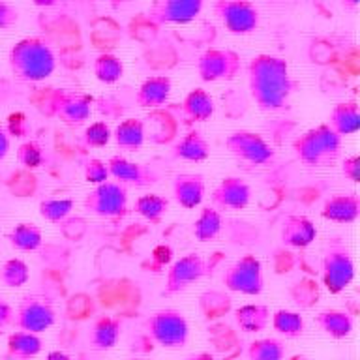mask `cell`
Listing matches in <instances>:
<instances>
[{"instance_id": "ba28073f", "label": "cell", "mask_w": 360, "mask_h": 360, "mask_svg": "<svg viewBox=\"0 0 360 360\" xmlns=\"http://www.w3.org/2000/svg\"><path fill=\"white\" fill-rule=\"evenodd\" d=\"M212 10L225 30L235 36L255 32L261 21L259 8L250 0H216Z\"/></svg>"}, {"instance_id": "f6af8a7d", "label": "cell", "mask_w": 360, "mask_h": 360, "mask_svg": "<svg viewBox=\"0 0 360 360\" xmlns=\"http://www.w3.org/2000/svg\"><path fill=\"white\" fill-rule=\"evenodd\" d=\"M186 360H216L212 353H207V351H199V353L190 354Z\"/></svg>"}, {"instance_id": "8992f818", "label": "cell", "mask_w": 360, "mask_h": 360, "mask_svg": "<svg viewBox=\"0 0 360 360\" xmlns=\"http://www.w3.org/2000/svg\"><path fill=\"white\" fill-rule=\"evenodd\" d=\"M152 342L163 349H182L190 340V325L182 311L173 308L158 309L146 321Z\"/></svg>"}, {"instance_id": "4316f807", "label": "cell", "mask_w": 360, "mask_h": 360, "mask_svg": "<svg viewBox=\"0 0 360 360\" xmlns=\"http://www.w3.org/2000/svg\"><path fill=\"white\" fill-rule=\"evenodd\" d=\"M112 139L124 152H139L145 145V124L139 118H126L112 131Z\"/></svg>"}, {"instance_id": "4fadbf2b", "label": "cell", "mask_w": 360, "mask_h": 360, "mask_svg": "<svg viewBox=\"0 0 360 360\" xmlns=\"http://www.w3.org/2000/svg\"><path fill=\"white\" fill-rule=\"evenodd\" d=\"M227 150L240 162H246L250 165H266L274 160V148L266 143L255 131H248V129H238L225 139Z\"/></svg>"}, {"instance_id": "8d00e7d4", "label": "cell", "mask_w": 360, "mask_h": 360, "mask_svg": "<svg viewBox=\"0 0 360 360\" xmlns=\"http://www.w3.org/2000/svg\"><path fill=\"white\" fill-rule=\"evenodd\" d=\"M17 162L25 169H38L44 165V148L36 141H27L17 148Z\"/></svg>"}, {"instance_id": "30bf717a", "label": "cell", "mask_w": 360, "mask_h": 360, "mask_svg": "<svg viewBox=\"0 0 360 360\" xmlns=\"http://www.w3.org/2000/svg\"><path fill=\"white\" fill-rule=\"evenodd\" d=\"M56 314L53 304L47 297L41 295H25L15 309V319L13 325L19 330L32 332V334H41L49 330L55 325Z\"/></svg>"}, {"instance_id": "bcb514c9", "label": "cell", "mask_w": 360, "mask_h": 360, "mask_svg": "<svg viewBox=\"0 0 360 360\" xmlns=\"http://www.w3.org/2000/svg\"><path fill=\"white\" fill-rule=\"evenodd\" d=\"M45 360H72V359H70L64 351H51V353H47V359Z\"/></svg>"}, {"instance_id": "f1b7e54d", "label": "cell", "mask_w": 360, "mask_h": 360, "mask_svg": "<svg viewBox=\"0 0 360 360\" xmlns=\"http://www.w3.org/2000/svg\"><path fill=\"white\" fill-rule=\"evenodd\" d=\"M8 240L17 252H36L44 244V233L36 224L22 221L8 233Z\"/></svg>"}, {"instance_id": "52a82bcc", "label": "cell", "mask_w": 360, "mask_h": 360, "mask_svg": "<svg viewBox=\"0 0 360 360\" xmlns=\"http://www.w3.org/2000/svg\"><path fill=\"white\" fill-rule=\"evenodd\" d=\"M83 207L98 218H120L128 210V188L120 182L105 180L84 195Z\"/></svg>"}, {"instance_id": "277c9868", "label": "cell", "mask_w": 360, "mask_h": 360, "mask_svg": "<svg viewBox=\"0 0 360 360\" xmlns=\"http://www.w3.org/2000/svg\"><path fill=\"white\" fill-rule=\"evenodd\" d=\"M342 139L328 124H321L298 135L292 143V150L308 167H326L338 160L342 150Z\"/></svg>"}, {"instance_id": "d4e9b609", "label": "cell", "mask_w": 360, "mask_h": 360, "mask_svg": "<svg viewBox=\"0 0 360 360\" xmlns=\"http://www.w3.org/2000/svg\"><path fill=\"white\" fill-rule=\"evenodd\" d=\"M173 154L180 160H184V162L201 163L210 156V145H208V141L205 139V135L201 131L191 129L184 137H180L176 141V145L173 146Z\"/></svg>"}, {"instance_id": "ac0fdd59", "label": "cell", "mask_w": 360, "mask_h": 360, "mask_svg": "<svg viewBox=\"0 0 360 360\" xmlns=\"http://www.w3.org/2000/svg\"><path fill=\"white\" fill-rule=\"evenodd\" d=\"M281 242L289 248H308L317 238V227L309 218L300 214H291L283 219L280 229Z\"/></svg>"}, {"instance_id": "7402d4cb", "label": "cell", "mask_w": 360, "mask_h": 360, "mask_svg": "<svg viewBox=\"0 0 360 360\" xmlns=\"http://www.w3.org/2000/svg\"><path fill=\"white\" fill-rule=\"evenodd\" d=\"M328 126L336 131L340 137L356 134L360 129V111L356 101H342L334 105L328 115Z\"/></svg>"}, {"instance_id": "7dc6e473", "label": "cell", "mask_w": 360, "mask_h": 360, "mask_svg": "<svg viewBox=\"0 0 360 360\" xmlns=\"http://www.w3.org/2000/svg\"><path fill=\"white\" fill-rule=\"evenodd\" d=\"M32 4L38 8H51L56 4V0H32Z\"/></svg>"}, {"instance_id": "f546056e", "label": "cell", "mask_w": 360, "mask_h": 360, "mask_svg": "<svg viewBox=\"0 0 360 360\" xmlns=\"http://www.w3.org/2000/svg\"><path fill=\"white\" fill-rule=\"evenodd\" d=\"M224 227V216L218 208L205 207L193 221V236L199 242L216 240Z\"/></svg>"}, {"instance_id": "8fae6325", "label": "cell", "mask_w": 360, "mask_h": 360, "mask_svg": "<svg viewBox=\"0 0 360 360\" xmlns=\"http://www.w3.org/2000/svg\"><path fill=\"white\" fill-rule=\"evenodd\" d=\"M242 70V58L236 51L207 49L197 60V73L205 83L233 81Z\"/></svg>"}, {"instance_id": "ffe728a7", "label": "cell", "mask_w": 360, "mask_h": 360, "mask_svg": "<svg viewBox=\"0 0 360 360\" xmlns=\"http://www.w3.org/2000/svg\"><path fill=\"white\" fill-rule=\"evenodd\" d=\"M171 90H173L171 77H167V75H152V77H146L139 84L137 94H135V101L143 109H156V107H162L167 103Z\"/></svg>"}, {"instance_id": "5b68a950", "label": "cell", "mask_w": 360, "mask_h": 360, "mask_svg": "<svg viewBox=\"0 0 360 360\" xmlns=\"http://www.w3.org/2000/svg\"><path fill=\"white\" fill-rule=\"evenodd\" d=\"M323 285L330 295H340L354 280L353 253L342 238H330L323 253L321 263Z\"/></svg>"}, {"instance_id": "2e32d148", "label": "cell", "mask_w": 360, "mask_h": 360, "mask_svg": "<svg viewBox=\"0 0 360 360\" xmlns=\"http://www.w3.org/2000/svg\"><path fill=\"white\" fill-rule=\"evenodd\" d=\"M107 169H109V176L120 182L122 186H135V188H145V186L156 184L160 176L150 165L145 163H137L128 160L126 156H111L107 160Z\"/></svg>"}, {"instance_id": "d6a6232c", "label": "cell", "mask_w": 360, "mask_h": 360, "mask_svg": "<svg viewBox=\"0 0 360 360\" xmlns=\"http://www.w3.org/2000/svg\"><path fill=\"white\" fill-rule=\"evenodd\" d=\"M92 72L96 79L103 84L118 83L124 75V62L112 53H101L94 58Z\"/></svg>"}, {"instance_id": "e0dca14e", "label": "cell", "mask_w": 360, "mask_h": 360, "mask_svg": "<svg viewBox=\"0 0 360 360\" xmlns=\"http://www.w3.org/2000/svg\"><path fill=\"white\" fill-rule=\"evenodd\" d=\"M321 216L332 224H354L360 216L359 193L353 191V193H336V195L328 197L321 208Z\"/></svg>"}, {"instance_id": "d590c367", "label": "cell", "mask_w": 360, "mask_h": 360, "mask_svg": "<svg viewBox=\"0 0 360 360\" xmlns=\"http://www.w3.org/2000/svg\"><path fill=\"white\" fill-rule=\"evenodd\" d=\"M73 199H45L39 202V216L49 224H60L72 214Z\"/></svg>"}, {"instance_id": "603a6c76", "label": "cell", "mask_w": 360, "mask_h": 360, "mask_svg": "<svg viewBox=\"0 0 360 360\" xmlns=\"http://www.w3.org/2000/svg\"><path fill=\"white\" fill-rule=\"evenodd\" d=\"M315 325L334 340H345L353 334V317L343 309H325L315 315Z\"/></svg>"}, {"instance_id": "ee69618b", "label": "cell", "mask_w": 360, "mask_h": 360, "mask_svg": "<svg viewBox=\"0 0 360 360\" xmlns=\"http://www.w3.org/2000/svg\"><path fill=\"white\" fill-rule=\"evenodd\" d=\"M10 148H11L10 135L6 134L4 126L0 124V162H4L6 156L10 154Z\"/></svg>"}, {"instance_id": "b9f144b4", "label": "cell", "mask_w": 360, "mask_h": 360, "mask_svg": "<svg viewBox=\"0 0 360 360\" xmlns=\"http://www.w3.org/2000/svg\"><path fill=\"white\" fill-rule=\"evenodd\" d=\"M342 174L347 180H351L353 184H356L360 180V158L349 156L342 162Z\"/></svg>"}, {"instance_id": "7a4b0ae2", "label": "cell", "mask_w": 360, "mask_h": 360, "mask_svg": "<svg viewBox=\"0 0 360 360\" xmlns=\"http://www.w3.org/2000/svg\"><path fill=\"white\" fill-rule=\"evenodd\" d=\"M11 73L25 83H41L56 70V56L49 44L41 38L30 36L11 45L8 53Z\"/></svg>"}, {"instance_id": "1f68e13d", "label": "cell", "mask_w": 360, "mask_h": 360, "mask_svg": "<svg viewBox=\"0 0 360 360\" xmlns=\"http://www.w3.org/2000/svg\"><path fill=\"white\" fill-rule=\"evenodd\" d=\"M134 210L150 224H160L169 212V199L160 193H145L134 205Z\"/></svg>"}, {"instance_id": "836d02e7", "label": "cell", "mask_w": 360, "mask_h": 360, "mask_svg": "<svg viewBox=\"0 0 360 360\" xmlns=\"http://www.w3.org/2000/svg\"><path fill=\"white\" fill-rule=\"evenodd\" d=\"M248 359L250 360H283L285 359V345L276 338H261L253 340L248 345Z\"/></svg>"}, {"instance_id": "44dd1931", "label": "cell", "mask_w": 360, "mask_h": 360, "mask_svg": "<svg viewBox=\"0 0 360 360\" xmlns=\"http://www.w3.org/2000/svg\"><path fill=\"white\" fill-rule=\"evenodd\" d=\"M216 103L212 94L205 89H191L182 101V115L188 124L207 122L214 117Z\"/></svg>"}, {"instance_id": "3957f363", "label": "cell", "mask_w": 360, "mask_h": 360, "mask_svg": "<svg viewBox=\"0 0 360 360\" xmlns=\"http://www.w3.org/2000/svg\"><path fill=\"white\" fill-rule=\"evenodd\" d=\"M92 96L70 89H45L38 98V109L41 115L56 118L68 126H79L86 122L92 112Z\"/></svg>"}, {"instance_id": "cb8c5ba5", "label": "cell", "mask_w": 360, "mask_h": 360, "mask_svg": "<svg viewBox=\"0 0 360 360\" xmlns=\"http://www.w3.org/2000/svg\"><path fill=\"white\" fill-rule=\"evenodd\" d=\"M120 332H122L120 319L112 315H100L90 330V343L96 351H109L118 343Z\"/></svg>"}, {"instance_id": "d6986e66", "label": "cell", "mask_w": 360, "mask_h": 360, "mask_svg": "<svg viewBox=\"0 0 360 360\" xmlns=\"http://www.w3.org/2000/svg\"><path fill=\"white\" fill-rule=\"evenodd\" d=\"M207 184L202 174L180 173L173 179V197L180 207L186 210L197 208L205 199Z\"/></svg>"}, {"instance_id": "6da1fadb", "label": "cell", "mask_w": 360, "mask_h": 360, "mask_svg": "<svg viewBox=\"0 0 360 360\" xmlns=\"http://www.w3.org/2000/svg\"><path fill=\"white\" fill-rule=\"evenodd\" d=\"M248 86L259 109L274 112L289 105L298 84L285 58L261 53L248 64Z\"/></svg>"}, {"instance_id": "681fc988", "label": "cell", "mask_w": 360, "mask_h": 360, "mask_svg": "<svg viewBox=\"0 0 360 360\" xmlns=\"http://www.w3.org/2000/svg\"><path fill=\"white\" fill-rule=\"evenodd\" d=\"M134 360H135V359H134Z\"/></svg>"}, {"instance_id": "484cf974", "label": "cell", "mask_w": 360, "mask_h": 360, "mask_svg": "<svg viewBox=\"0 0 360 360\" xmlns=\"http://www.w3.org/2000/svg\"><path fill=\"white\" fill-rule=\"evenodd\" d=\"M8 356L13 360H30L38 356L44 349V342L39 334H32L27 330H15L8 336Z\"/></svg>"}, {"instance_id": "9c48e42d", "label": "cell", "mask_w": 360, "mask_h": 360, "mask_svg": "<svg viewBox=\"0 0 360 360\" xmlns=\"http://www.w3.org/2000/svg\"><path fill=\"white\" fill-rule=\"evenodd\" d=\"M224 285L233 292H240L246 297H259L264 289L263 264L259 257L248 253L244 257L236 259L229 269L224 272Z\"/></svg>"}, {"instance_id": "74e56055", "label": "cell", "mask_w": 360, "mask_h": 360, "mask_svg": "<svg viewBox=\"0 0 360 360\" xmlns=\"http://www.w3.org/2000/svg\"><path fill=\"white\" fill-rule=\"evenodd\" d=\"M112 139V131L109 128V124L103 120L92 122L84 129V143L92 148H103L109 145V141Z\"/></svg>"}, {"instance_id": "9a60e30c", "label": "cell", "mask_w": 360, "mask_h": 360, "mask_svg": "<svg viewBox=\"0 0 360 360\" xmlns=\"http://www.w3.org/2000/svg\"><path fill=\"white\" fill-rule=\"evenodd\" d=\"M210 199H212V207L218 208L219 212L221 210L238 212V210H244L252 201V188L240 176H225L214 188Z\"/></svg>"}, {"instance_id": "c3c4849f", "label": "cell", "mask_w": 360, "mask_h": 360, "mask_svg": "<svg viewBox=\"0 0 360 360\" xmlns=\"http://www.w3.org/2000/svg\"><path fill=\"white\" fill-rule=\"evenodd\" d=\"M360 0H342V4L347 8V10H356V6H359Z\"/></svg>"}, {"instance_id": "ab89813d", "label": "cell", "mask_w": 360, "mask_h": 360, "mask_svg": "<svg viewBox=\"0 0 360 360\" xmlns=\"http://www.w3.org/2000/svg\"><path fill=\"white\" fill-rule=\"evenodd\" d=\"M6 134L11 137H15V139H22V137H27L30 131H32V126L28 122V118L25 112H11L10 117H8V122L4 126Z\"/></svg>"}, {"instance_id": "83f0119b", "label": "cell", "mask_w": 360, "mask_h": 360, "mask_svg": "<svg viewBox=\"0 0 360 360\" xmlns=\"http://www.w3.org/2000/svg\"><path fill=\"white\" fill-rule=\"evenodd\" d=\"M270 309L264 304H244L235 309V321L238 328L248 334L263 332L270 325Z\"/></svg>"}, {"instance_id": "4dcf8cb0", "label": "cell", "mask_w": 360, "mask_h": 360, "mask_svg": "<svg viewBox=\"0 0 360 360\" xmlns=\"http://www.w3.org/2000/svg\"><path fill=\"white\" fill-rule=\"evenodd\" d=\"M270 323L278 334L289 338V340L300 338L306 330L304 317L292 309H276L274 314L270 315Z\"/></svg>"}, {"instance_id": "7bdbcfd3", "label": "cell", "mask_w": 360, "mask_h": 360, "mask_svg": "<svg viewBox=\"0 0 360 360\" xmlns=\"http://www.w3.org/2000/svg\"><path fill=\"white\" fill-rule=\"evenodd\" d=\"M13 319H15V309L0 298V328L13 325Z\"/></svg>"}, {"instance_id": "5bb4252c", "label": "cell", "mask_w": 360, "mask_h": 360, "mask_svg": "<svg viewBox=\"0 0 360 360\" xmlns=\"http://www.w3.org/2000/svg\"><path fill=\"white\" fill-rule=\"evenodd\" d=\"M208 274L207 261L199 253H188L176 259L167 270V280H165V289L163 295H179V292L190 289L193 283L202 280Z\"/></svg>"}, {"instance_id": "60d3db41", "label": "cell", "mask_w": 360, "mask_h": 360, "mask_svg": "<svg viewBox=\"0 0 360 360\" xmlns=\"http://www.w3.org/2000/svg\"><path fill=\"white\" fill-rule=\"evenodd\" d=\"M17 21H19V10L13 4H10V2L0 0V32L13 28Z\"/></svg>"}, {"instance_id": "f35d334b", "label": "cell", "mask_w": 360, "mask_h": 360, "mask_svg": "<svg viewBox=\"0 0 360 360\" xmlns=\"http://www.w3.org/2000/svg\"><path fill=\"white\" fill-rule=\"evenodd\" d=\"M83 173H84V180L89 182V184H101V182H105L109 180V169H107V162L100 160V158H89L83 165Z\"/></svg>"}, {"instance_id": "e575fe53", "label": "cell", "mask_w": 360, "mask_h": 360, "mask_svg": "<svg viewBox=\"0 0 360 360\" xmlns=\"http://www.w3.org/2000/svg\"><path fill=\"white\" fill-rule=\"evenodd\" d=\"M28 280H30V270L22 259L11 257L0 266V281L10 289H19V287L27 285Z\"/></svg>"}, {"instance_id": "7c38bea8", "label": "cell", "mask_w": 360, "mask_h": 360, "mask_svg": "<svg viewBox=\"0 0 360 360\" xmlns=\"http://www.w3.org/2000/svg\"><path fill=\"white\" fill-rule=\"evenodd\" d=\"M205 0H152L146 19L156 25H188L201 15Z\"/></svg>"}]
</instances>
